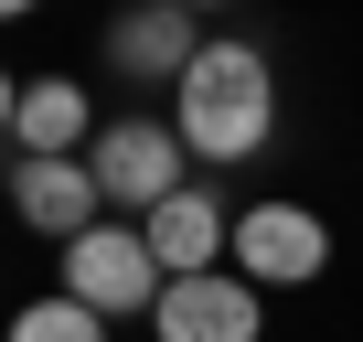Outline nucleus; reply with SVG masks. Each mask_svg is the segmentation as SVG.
<instances>
[{
	"instance_id": "obj_1",
	"label": "nucleus",
	"mask_w": 363,
	"mask_h": 342,
	"mask_svg": "<svg viewBox=\"0 0 363 342\" xmlns=\"http://www.w3.org/2000/svg\"><path fill=\"white\" fill-rule=\"evenodd\" d=\"M171 128L193 139V160H214V171L257 160L278 139V75H267V54L235 43V33L203 43L193 65H182V86H171Z\"/></svg>"
},
{
	"instance_id": "obj_2",
	"label": "nucleus",
	"mask_w": 363,
	"mask_h": 342,
	"mask_svg": "<svg viewBox=\"0 0 363 342\" xmlns=\"http://www.w3.org/2000/svg\"><path fill=\"white\" fill-rule=\"evenodd\" d=\"M182 160H193V139H182L171 118H107L96 128V150H86V171H96V193H107V214H160L171 193H182Z\"/></svg>"
},
{
	"instance_id": "obj_3",
	"label": "nucleus",
	"mask_w": 363,
	"mask_h": 342,
	"mask_svg": "<svg viewBox=\"0 0 363 342\" xmlns=\"http://www.w3.org/2000/svg\"><path fill=\"white\" fill-rule=\"evenodd\" d=\"M65 289H75L86 310H107V321H150L160 289H171V267L150 257V236H139L128 214H107V225H86V236L65 246Z\"/></svg>"
},
{
	"instance_id": "obj_4",
	"label": "nucleus",
	"mask_w": 363,
	"mask_h": 342,
	"mask_svg": "<svg viewBox=\"0 0 363 342\" xmlns=\"http://www.w3.org/2000/svg\"><path fill=\"white\" fill-rule=\"evenodd\" d=\"M160 342H267V289L246 267H203V278H171L150 310Z\"/></svg>"
},
{
	"instance_id": "obj_5",
	"label": "nucleus",
	"mask_w": 363,
	"mask_h": 342,
	"mask_svg": "<svg viewBox=\"0 0 363 342\" xmlns=\"http://www.w3.org/2000/svg\"><path fill=\"white\" fill-rule=\"evenodd\" d=\"M225 257H235L257 289H310V278L331 267V225H320L310 204H246Z\"/></svg>"
},
{
	"instance_id": "obj_6",
	"label": "nucleus",
	"mask_w": 363,
	"mask_h": 342,
	"mask_svg": "<svg viewBox=\"0 0 363 342\" xmlns=\"http://www.w3.org/2000/svg\"><path fill=\"white\" fill-rule=\"evenodd\" d=\"M11 214H22L33 236H54V246H75L86 225H107V193H96L86 150H65V160H11Z\"/></svg>"
},
{
	"instance_id": "obj_7",
	"label": "nucleus",
	"mask_w": 363,
	"mask_h": 342,
	"mask_svg": "<svg viewBox=\"0 0 363 342\" xmlns=\"http://www.w3.org/2000/svg\"><path fill=\"white\" fill-rule=\"evenodd\" d=\"M193 54H203V11H182V0H139V11L107 22V65L118 75H171L182 86Z\"/></svg>"
},
{
	"instance_id": "obj_8",
	"label": "nucleus",
	"mask_w": 363,
	"mask_h": 342,
	"mask_svg": "<svg viewBox=\"0 0 363 342\" xmlns=\"http://www.w3.org/2000/svg\"><path fill=\"white\" fill-rule=\"evenodd\" d=\"M96 96L75 86V75H33L22 86V107H11V150L22 160H65V150H96Z\"/></svg>"
},
{
	"instance_id": "obj_9",
	"label": "nucleus",
	"mask_w": 363,
	"mask_h": 342,
	"mask_svg": "<svg viewBox=\"0 0 363 342\" xmlns=\"http://www.w3.org/2000/svg\"><path fill=\"white\" fill-rule=\"evenodd\" d=\"M139 236H150V257H160L171 278H203V267L235 246V225H225V204H214L203 182H182L160 214H139Z\"/></svg>"
},
{
	"instance_id": "obj_10",
	"label": "nucleus",
	"mask_w": 363,
	"mask_h": 342,
	"mask_svg": "<svg viewBox=\"0 0 363 342\" xmlns=\"http://www.w3.org/2000/svg\"><path fill=\"white\" fill-rule=\"evenodd\" d=\"M0 342H107V310H86L75 289H54V299H22Z\"/></svg>"
},
{
	"instance_id": "obj_11",
	"label": "nucleus",
	"mask_w": 363,
	"mask_h": 342,
	"mask_svg": "<svg viewBox=\"0 0 363 342\" xmlns=\"http://www.w3.org/2000/svg\"><path fill=\"white\" fill-rule=\"evenodd\" d=\"M11 107H22V86H11V65H0V139H11Z\"/></svg>"
},
{
	"instance_id": "obj_12",
	"label": "nucleus",
	"mask_w": 363,
	"mask_h": 342,
	"mask_svg": "<svg viewBox=\"0 0 363 342\" xmlns=\"http://www.w3.org/2000/svg\"><path fill=\"white\" fill-rule=\"evenodd\" d=\"M22 11H43V0H0V22H22Z\"/></svg>"
},
{
	"instance_id": "obj_13",
	"label": "nucleus",
	"mask_w": 363,
	"mask_h": 342,
	"mask_svg": "<svg viewBox=\"0 0 363 342\" xmlns=\"http://www.w3.org/2000/svg\"><path fill=\"white\" fill-rule=\"evenodd\" d=\"M182 11H214V0H182Z\"/></svg>"
}]
</instances>
